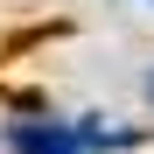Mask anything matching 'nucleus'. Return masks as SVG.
<instances>
[{"label":"nucleus","mask_w":154,"mask_h":154,"mask_svg":"<svg viewBox=\"0 0 154 154\" xmlns=\"http://www.w3.org/2000/svg\"><path fill=\"white\" fill-rule=\"evenodd\" d=\"M14 154H84L77 147V133H56V126H14Z\"/></svg>","instance_id":"obj_1"},{"label":"nucleus","mask_w":154,"mask_h":154,"mask_svg":"<svg viewBox=\"0 0 154 154\" xmlns=\"http://www.w3.org/2000/svg\"><path fill=\"white\" fill-rule=\"evenodd\" d=\"M147 91H154V77H147Z\"/></svg>","instance_id":"obj_2"}]
</instances>
